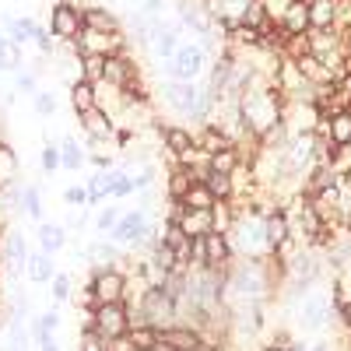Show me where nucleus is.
<instances>
[{
	"mask_svg": "<svg viewBox=\"0 0 351 351\" xmlns=\"http://www.w3.org/2000/svg\"><path fill=\"white\" fill-rule=\"evenodd\" d=\"M228 243H232V253L246 256V260H260V256H271L267 250V239H263V218L250 215V211H239L236 221L228 228Z\"/></svg>",
	"mask_w": 351,
	"mask_h": 351,
	"instance_id": "f257e3e1",
	"label": "nucleus"
},
{
	"mask_svg": "<svg viewBox=\"0 0 351 351\" xmlns=\"http://www.w3.org/2000/svg\"><path fill=\"white\" fill-rule=\"evenodd\" d=\"M134 309H137V316H141L144 327L165 330V327L176 324V302L165 295L162 285H148V288H144L141 295H137V302H134Z\"/></svg>",
	"mask_w": 351,
	"mask_h": 351,
	"instance_id": "f03ea898",
	"label": "nucleus"
},
{
	"mask_svg": "<svg viewBox=\"0 0 351 351\" xmlns=\"http://www.w3.org/2000/svg\"><path fill=\"white\" fill-rule=\"evenodd\" d=\"M84 324L92 327L95 334H102L106 341H116L130 330L127 319V302H99L92 313H84Z\"/></svg>",
	"mask_w": 351,
	"mask_h": 351,
	"instance_id": "7ed1b4c3",
	"label": "nucleus"
},
{
	"mask_svg": "<svg viewBox=\"0 0 351 351\" xmlns=\"http://www.w3.org/2000/svg\"><path fill=\"white\" fill-rule=\"evenodd\" d=\"M88 291H92L95 306L99 302H127V271L123 267H92L88 278Z\"/></svg>",
	"mask_w": 351,
	"mask_h": 351,
	"instance_id": "20e7f679",
	"label": "nucleus"
},
{
	"mask_svg": "<svg viewBox=\"0 0 351 351\" xmlns=\"http://www.w3.org/2000/svg\"><path fill=\"white\" fill-rule=\"evenodd\" d=\"M84 8L71 4V0H60V4H53L49 11V36L60 39V43H77L81 32H84Z\"/></svg>",
	"mask_w": 351,
	"mask_h": 351,
	"instance_id": "39448f33",
	"label": "nucleus"
},
{
	"mask_svg": "<svg viewBox=\"0 0 351 351\" xmlns=\"http://www.w3.org/2000/svg\"><path fill=\"white\" fill-rule=\"evenodd\" d=\"M144 228H148V208H134V211H123L120 221L109 228V243H116L120 250H137V243L144 239Z\"/></svg>",
	"mask_w": 351,
	"mask_h": 351,
	"instance_id": "423d86ee",
	"label": "nucleus"
},
{
	"mask_svg": "<svg viewBox=\"0 0 351 351\" xmlns=\"http://www.w3.org/2000/svg\"><path fill=\"white\" fill-rule=\"evenodd\" d=\"M162 99L172 112L180 116H197L200 112V99H204V88H197V81H169L162 88Z\"/></svg>",
	"mask_w": 351,
	"mask_h": 351,
	"instance_id": "0eeeda50",
	"label": "nucleus"
},
{
	"mask_svg": "<svg viewBox=\"0 0 351 351\" xmlns=\"http://www.w3.org/2000/svg\"><path fill=\"white\" fill-rule=\"evenodd\" d=\"M204 46H180L169 60V77L172 81H197L204 71Z\"/></svg>",
	"mask_w": 351,
	"mask_h": 351,
	"instance_id": "6e6552de",
	"label": "nucleus"
},
{
	"mask_svg": "<svg viewBox=\"0 0 351 351\" xmlns=\"http://www.w3.org/2000/svg\"><path fill=\"white\" fill-rule=\"evenodd\" d=\"M327 316H330V295L327 291H306L302 295V306H299V324L302 330H319L327 327Z\"/></svg>",
	"mask_w": 351,
	"mask_h": 351,
	"instance_id": "1a4fd4ad",
	"label": "nucleus"
},
{
	"mask_svg": "<svg viewBox=\"0 0 351 351\" xmlns=\"http://www.w3.org/2000/svg\"><path fill=\"white\" fill-rule=\"evenodd\" d=\"M0 260H4V267L11 271V278H18L28 263V243L18 228H4V239H0Z\"/></svg>",
	"mask_w": 351,
	"mask_h": 351,
	"instance_id": "9d476101",
	"label": "nucleus"
},
{
	"mask_svg": "<svg viewBox=\"0 0 351 351\" xmlns=\"http://www.w3.org/2000/svg\"><path fill=\"white\" fill-rule=\"evenodd\" d=\"M236 263V253H232V243L225 232H208L204 236V267H215V271H228Z\"/></svg>",
	"mask_w": 351,
	"mask_h": 351,
	"instance_id": "9b49d317",
	"label": "nucleus"
},
{
	"mask_svg": "<svg viewBox=\"0 0 351 351\" xmlns=\"http://www.w3.org/2000/svg\"><path fill=\"white\" fill-rule=\"evenodd\" d=\"M77 120H81L84 141H106V144L116 141V123H112V116L102 112L99 106H95V109H88V112H81Z\"/></svg>",
	"mask_w": 351,
	"mask_h": 351,
	"instance_id": "f8f14e48",
	"label": "nucleus"
},
{
	"mask_svg": "<svg viewBox=\"0 0 351 351\" xmlns=\"http://www.w3.org/2000/svg\"><path fill=\"white\" fill-rule=\"evenodd\" d=\"M158 337L165 344H172L176 351H204V334L190 324H172V327L158 330Z\"/></svg>",
	"mask_w": 351,
	"mask_h": 351,
	"instance_id": "ddd939ff",
	"label": "nucleus"
},
{
	"mask_svg": "<svg viewBox=\"0 0 351 351\" xmlns=\"http://www.w3.org/2000/svg\"><path fill=\"white\" fill-rule=\"evenodd\" d=\"M263 239H267V250L278 253L291 243V228H288V208H278L271 218H263Z\"/></svg>",
	"mask_w": 351,
	"mask_h": 351,
	"instance_id": "4468645a",
	"label": "nucleus"
},
{
	"mask_svg": "<svg viewBox=\"0 0 351 351\" xmlns=\"http://www.w3.org/2000/svg\"><path fill=\"white\" fill-rule=\"evenodd\" d=\"M306 14H309V32L334 28L341 18V0H306Z\"/></svg>",
	"mask_w": 351,
	"mask_h": 351,
	"instance_id": "2eb2a0df",
	"label": "nucleus"
},
{
	"mask_svg": "<svg viewBox=\"0 0 351 351\" xmlns=\"http://www.w3.org/2000/svg\"><path fill=\"white\" fill-rule=\"evenodd\" d=\"M134 74H137V67H134V60H127L123 53L106 56V60H102V84L116 88V92H120V88H123Z\"/></svg>",
	"mask_w": 351,
	"mask_h": 351,
	"instance_id": "dca6fc26",
	"label": "nucleus"
},
{
	"mask_svg": "<svg viewBox=\"0 0 351 351\" xmlns=\"http://www.w3.org/2000/svg\"><path fill=\"white\" fill-rule=\"evenodd\" d=\"M319 127H324L327 141H334L337 148H351V109H341V112L327 116Z\"/></svg>",
	"mask_w": 351,
	"mask_h": 351,
	"instance_id": "f3484780",
	"label": "nucleus"
},
{
	"mask_svg": "<svg viewBox=\"0 0 351 351\" xmlns=\"http://www.w3.org/2000/svg\"><path fill=\"white\" fill-rule=\"evenodd\" d=\"M36 239H39V250L53 256V253H60L67 246V228L64 225H53V221H39Z\"/></svg>",
	"mask_w": 351,
	"mask_h": 351,
	"instance_id": "a211bd4d",
	"label": "nucleus"
},
{
	"mask_svg": "<svg viewBox=\"0 0 351 351\" xmlns=\"http://www.w3.org/2000/svg\"><path fill=\"white\" fill-rule=\"evenodd\" d=\"M162 148L176 158L193 148V130L190 127H162Z\"/></svg>",
	"mask_w": 351,
	"mask_h": 351,
	"instance_id": "6ab92c4d",
	"label": "nucleus"
},
{
	"mask_svg": "<svg viewBox=\"0 0 351 351\" xmlns=\"http://www.w3.org/2000/svg\"><path fill=\"white\" fill-rule=\"evenodd\" d=\"M193 183H197V180H193V172H190V169L172 165V169H169V176H165V197H169V200H183V197H186V190H190Z\"/></svg>",
	"mask_w": 351,
	"mask_h": 351,
	"instance_id": "aec40b11",
	"label": "nucleus"
},
{
	"mask_svg": "<svg viewBox=\"0 0 351 351\" xmlns=\"http://www.w3.org/2000/svg\"><path fill=\"white\" fill-rule=\"evenodd\" d=\"M18 172H21V162H18V152L11 148L8 141H0V190H8L18 183Z\"/></svg>",
	"mask_w": 351,
	"mask_h": 351,
	"instance_id": "412c9836",
	"label": "nucleus"
},
{
	"mask_svg": "<svg viewBox=\"0 0 351 351\" xmlns=\"http://www.w3.org/2000/svg\"><path fill=\"white\" fill-rule=\"evenodd\" d=\"M25 271H28V278H32L36 285H49V281H53V274H56V267H53V256H49V253H43V250L28 253Z\"/></svg>",
	"mask_w": 351,
	"mask_h": 351,
	"instance_id": "4be33fe9",
	"label": "nucleus"
},
{
	"mask_svg": "<svg viewBox=\"0 0 351 351\" xmlns=\"http://www.w3.org/2000/svg\"><path fill=\"white\" fill-rule=\"evenodd\" d=\"M84 256L95 263V267H116V260H123L120 256V246L116 243H109V239H99V243H92L84 250Z\"/></svg>",
	"mask_w": 351,
	"mask_h": 351,
	"instance_id": "5701e85b",
	"label": "nucleus"
},
{
	"mask_svg": "<svg viewBox=\"0 0 351 351\" xmlns=\"http://www.w3.org/2000/svg\"><path fill=\"white\" fill-rule=\"evenodd\" d=\"M81 14H84V28H92V32H120V21L106 8H84Z\"/></svg>",
	"mask_w": 351,
	"mask_h": 351,
	"instance_id": "b1692460",
	"label": "nucleus"
},
{
	"mask_svg": "<svg viewBox=\"0 0 351 351\" xmlns=\"http://www.w3.org/2000/svg\"><path fill=\"white\" fill-rule=\"evenodd\" d=\"M71 109H74V116L95 109V84L92 81H74L71 84Z\"/></svg>",
	"mask_w": 351,
	"mask_h": 351,
	"instance_id": "393cba45",
	"label": "nucleus"
},
{
	"mask_svg": "<svg viewBox=\"0 0 351 351\" xmlns=\"http://www.w3.org/2000/svg\"><path fill=\"white\" fill-rule=\"evenodd\" d=\"M84 162H88V152L81 148V144H77L74 137H64V141H60V169L77 172Z\"/></svg>",
	"mask_w": 351,
	"mask_h": 351,
	"instance_id": "a878e982",
	"label": "nucleus"
},
{
	"mask_svg": "<svg viewBox=\"0 0 351 351\" xmlns=\"http://www.w3.org/2000/svg\"><path fill=\"white\" fill-rule=\"evenodd\" d=\"M208 169L211 172H221V176H232V172L239 169V148H236V144H228V148L208 155Z\"/></svg>",
	"mask_w": 351,
	"mask_h": 351,
	"instance_id": "bb28decb",
	"label": "nucleus"
},
{
	"mask_svg": "<svg viewBox=\"0 0 351 351\" xmlns=\"http://www.w3.org/2000/svg\"><path fill=\"white\" fill-rule=\"evenodd\" d=\"M200 183L211 190V197H215V200H232V197H236V183H232V176H221V172H208V176H204V180H200Z\"/></svg>",
	"mask_w": 351,
	"mask_h": 351,
	"instance_id": "cd10ccee",
	"label": "nucleus"
},
{
	"mask_svg": "<svg viewBox=\"0 0 351 351\" xmlns=\"http://www.w3.org/2000/svg\"><path fill=\"white\" fill-rule=\"evenodd\" d=\"M21 211L32 218V221H43V190L36 183H25L21 186Z\"/></svg>",
	"mask_w": 351,
	"mask_h": 351,
	"instance_id": "c85d7f7f",
	"label": "nucleus"
},
{
	"mask_svg": "<svg viewBox=\"0 0 351 351\" xmlns=\"http://www.w3.org/2000/svg\"><path fill=\"white\" fill-rule=\"evenodd\" d=\"M236 204L232 200H215L211 204V221H215V232H225L228 236V228H232V221H236Z\"/></svg>",
	"mask_w": 351,
	"mask_h": 351,
	"instance_id": "c756f323",
	"label": "nucleus"
},
{
	"mask_svg": "<svg viewBox=\"0 0 351 351\" xmlns=\"http://www.w3.org/2000/svg\"><path fill=\"white\" fill-rule=\"evenodd\" d=\"M215 204V197H211V190L204 186V183H193L190 190H186V197L180 200V208H193V211H208Z\"/></svg>",
	"mask_w": 351,
	"mask_h": 351,
	"instance_id": "7c9ffc66",
	"label": "nucleus"
},
{
	"mask_svg": "<svg viewBox=\"0 0 351 351\" xmlns=\"http://www.w3.org/2000/svg\"><path fill=\"white\" fill-rule=\"evenodd\" d=\"M4 28H8V39H11L14 46H25L28 39H32L36 21H32V18H8V21H4Z\"/></svg>",
	"mask_w": 351,
	"mask_h": 351,
	"instance_id": "2f4dec72",
	"label": "nucleus"
},
{
	"mask_svg": "<svg viewBox=\"0 0 351 351\" xmlns=\"http://www.w3.org/2000/svg\"><path fill=\"white\" fill-rule=\"evenodd\" d=\"M127 341H130V348H134V351H152V348H155V341H158V330L141 324V327H130V330H127Z\"/></svg>",
	"mask_w": 351,
	"mask_h": 351,
	"instance_id": "473e14b6",
	"label": "nucleus"
},
{
	"mask_svg": "<svg viewBox=\"0 0 351 351\" xmlns=\"http://www.w3.org/2000/svg\"><path fill=\"white\" fill-rule=\"evenodd\" d=\"M56 327H60V313H53V309H49V313H39V316H36V324H32V337H36V344H39L43 337H49Z\"/></svg>",
	"mask_w": 351,
	"mask_h": 351,
	"instance_id": "72a5a7b5",
	"label": "nucleus"
},
{
	"mask_svg": "<svg viewBox=\"0 0 351 351\" xmlns=\"http://www.w3.org/2000/svg\"><path fill=\"white\" fill-rule=\"evenodd\" d=\"M39 165H43V172L49 176V180H53V176L60 172V144L46 141V148H43V155H39Z\"/></svg>",
	"mask_w": 351,
	"mask_h": 351,
	"instance_id": "f704fd0d",
	"label": "nucleus"
},
{
	"mask_svg": "<svg viewBox=\"0 0 351 351\" xmlns=\"http://www.w3.org/2000/svg\"><path fill=\"white\" fill-rule=\"evenodd\" d=\"M77 351H109V341L84 324L81 327V337H77Z\"/></svg>",
	"mask_w": 351,
	"mask_h": 351,
	"instance_id": "c9c22d12",
	"label": "nucleus"
},
{
	"mask_svg": "<svg viewBox=\"0 0 351 351\" xmlns=\"http://www.w3.org/2000/svg\"><path fill=\"white\" fill-rule=\"evenodd\" d=\"M49 295H53L56 302H67V299L74 295V281H71V274H53V281H49Z\"/></svg>",
	"mask_w": 351,
	"mask_h": 351,
	"instance_id": "e433bc0d",
	"label": "nucleus"
},
{
	"mask_svg": "<svg viewBox=\"0 0 351 351\" xmlns=\"http://www.w3.org/2000/svg\"><path fill=\"white\" fill-rule=\"evenodd\" d=\"M18 64H21V46L4 43V46H0V71H14Z\"/></svg>",
	"mask_w": 351,
	"mask_h": 351,
	"instance_id": "4c0bfd02",
	"label": "nucleus"
},
{
	"mask_svg": "<svg viewBox=\"0 0 351 351\" xmlns=\"http://www.w3.org/2000/svg\"><path fill=\"white\" fill-rule=\"evenodd\" d=\"M120 215H123V211H120V208H112V204H109L106 211H99V215H95V232L109 236V228H112L116 221H120Z\"/></svg>",
	"mask_w": 351,
	"mask_h": 351,
	"instance_id": "58836bf2",
	"label": "nucleus"
},
{
	"mask_svg": "<svg viewBox=\"0 0 351 351\" xmlns=\"http://www.w3.org/2000/svg\"><path fill=\"white\" fill-rule=\"evenodd\" d=\"M130 193H134V180H130V172L123 169L120 176H116V183H112L109 197H112V200H123V197H130Z\"/></svg>",
	"mask_w": 351,
	"mask_h": 351,
	"instance_id": "ea45409f",
	"label": "nucleus"
},
{
	"mask_svg": "<svg viewBox=\"0 0 351 351\" xmlns=\"http://www.w3.org/2000/svg\"><path fill=\"white\" fill-rule=\"evenodd\" d=\"M64 204L67 208H88V190L84 186H67L64 190Z\"/></svg>",
	"mask_w": 351,
	"mask_h": 351,
	"instance_id": "a19ab883",
	"label": "nucleus"
},
{
	"mask_svg": "<svg viewBox=\"0 0 351 351\" xmlns=\"http://www.w3.org/2000/svg\"><path fill=\"white\" fill-rule=\"evenodd\" d=\"M32 99H36V112H39V116H53V112H56V99H53V92H36Z\"/></svg>",
	"mask_w": 351,
	"mask_h": 351,
	"instance_id": "79ce46f5",
	"label": "nucleus"
},
{
	"mask_svg": "<svg viewBox=\"0 0 351 351\" xmlns=\"http://www.w3.org/2000/svg\"><path fill=\"white\" fill-rule=\"evenodd\" d=\"M130 180H134V190H148V186L155 183V165H144L141 172L130 176Z\"/></svg>",
	"mask_w": 351,
	"mask_h": 351,
	"instance_id": "37998d69",
	"label": "nucleus"
},
{
	"mask_svg": "<svg viewBox=\"0 0 351 351\" xmlns=\"http://www.w3.org/2000/svg\"><path fill=\"white\" fill-rule=\"evenodd\" d=\"M32 39H36V46H39L43 53H53V36L46 32V28H39V25H36V28H32Z\"/></svg>",
	"mask_w": 351,
	"mask_h": 351,
	"instance_id": "c03bdc74",
	"label": "nucleus"
},
{
	"mask_svg": "<svg viewBox=\"0 0 351 351\" xmlns=\"http://www.w3.org/2000/svg\"><path fill=\"white\" fill-rule=\"evenodd\" d=\"M88 162H92L99 172H106V169H112V155L109 152H88Z\"/></svg>",
	"mask_w": 351,
	"mask_h": 351,
	"instance_id": "a18cd8bd",
	"label": "nucleus"
},
{
	"mask_svg": "<svg viewBox=\"0 0 351 351\" xmlns=\"http://www.w3.org/2000/svg\"><path fill=\"white\" fill-rule=\"evenodd\" d=\"M18 92L36 95V92H39V77H36V74H21V77H18Z\"/></svg>",
	"mask_w": 351,
	"mask_h": 351,
	"instance_id": "49530a36",
	"label": "nucleus"
},
{
	"mask_svg": "<svg viewBox=\"0 0 351 351\" xmlns=\"http://www.w3.org/2000/svg\"><path fill=\"white\" fill-rule=\"evenodd\" d=\"M334 313L341 316L344 327H351V299H334Z\"/></svg>",
	"mask_w": 351,
	"mask_h": 351,
	"instance_id": "de8ad7c7",
	"label": "nucleus"
},
{
	"mask_svg": "<svg viewBox=\"0 0 351 351\" xmlns=\"http://www.w3.org/2000/svg\"><path fill=\"white\" fill-rule=\"evenodd\" d=\"M39 351H60V344H56V337L49 334V337H43V341H39Z\"/></svg>",
	"mask_w": 351,
	"mask_h": 351,
	"instance_id": "09e8293b",
	"label": "nucleus"
},
{
	"mask_svg": "<svg viewBox=\"0 0 351 351\" xmlns=\"http://www.w3.org/2000/svg\"><path fill=\"white\" fill-rule=\"evenodd\" d=\"M152 351H176V348H172V344H165V341H162V337H158V341H155V348H152Z\"/></svg>",
	"mask_w": 351,
	"mask_h": 351,
	"instance_id": "8fccbe9b",
	"label": "nucleus"
},
{
	"mask_svg": "<svg viewBox=\"0 0 351 351\" xmlns=\"http://www.w3.org/2000/svg\"><path fill=\"white\" fill-rule=\"evenodd\" d=\"M306 351H330V344H313V348H306Z\"/></svg>",
	"mask_w": 351,
	"mask_h": 351,
	"instance_id": "3c124183",
	"label": "nucleus"
},
{
	"mask_svg": "<svg viewBox=\"0 0 351 351\" xmlns=\"http://www.w3.org/2000/svg\"><path fill=\"white\" fill-rule=\"evenodd\" d=\"M260 351H285L281 344H267V348H260Z\"/></svg>",
	"mask_w": 351,
	"mask_h": 351,
	"instance_id": "603ef678",
	"label": "nucleus"
},
{
	"mask_svg": "<svg viewBox=\"0 0 351 351\" xmlns=\"http://www.w3.org/2000/svg\"><path fill=\"white\" fill-rule=\"evenodd\" d=\"M0 267H4V260H0Z\"/></svg>",
	"mask_w": 351,
	"mask_h": 351,
	"instance_id": "864d4df0",
	"label": "nucleus"
}]
</instances>
